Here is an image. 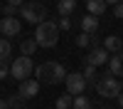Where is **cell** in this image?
Masks as SVG:
<instances>
[{
	"instance_id": "obj_10",
	"label": "cell",
	"mask_w": 123,
	"mask_h": 109,
	"mask_svg": "<svg viewBox=\"0 0 123 109\" xmlns=\"http://www.w3.org/2000/svg\"><path fill=\"white\" fill-rule=\"evenodd\" d=\"M108 74H113V77H121V79H123V52L108 57Z\"/></svg>"
},
{
	"instance_id": "obj_30",
	"label": "cell",
	"mask_w": 123,
	"mask_h": 109,
	"mask_svg": "<svg viewBox=\"0 0 123 109\" xmlns=\"http://www.w3.org/2000/svg\"><path fill=\"white\" fill-rule=\"evenodd\" d=\"M104 109H116V107H104Z\"/></svg>"
},
{
	"instance_id": "obj_2",
	"label": "cell",
	"mask_w": 123,
	"mask_h": 109,
	"mask_svg": "<svg viewBox=\"0 0 123 109\" xmlns=\"http://www.w3.org/2000/svg\"><path fill=\"white\" fill-rule=\"evenodd\" d=\"M35 77L39 84H59V82H64L67 69L59 62H44V65L35 67Z\"/></svg>"
},
{
	"instance_id": "obj_3",
	"label": "cell",
	"mask_w": 123,
	"mask_h": 109,
	"mask_svg": "<svg viewBox=\"0 0 123 109\" xmlns=\"http://www.w3.org/2000/svg\"><path fill=\"white\" fill-rule=\"evenodd\" d=\"M10 74H12L17 82H25V79H30V77L35 74L32 57H22V55H20L17 59H12V62H10Z\"/></svg>"
},
{
	"instance_id": "obj_8",
	"label": "cell",
	"mask_w": 123,
	"mask_h": 109,
	"mask_svg": "<svg viewBox=\"0 0 123 109\" xmlns=\"http://www.w3.org/2000/svg\"><path fill=\"white\" fill-rule=\"evenodd\" d=\"M20 20L17 17H3L0 20V32H3V37H12V35H20Z\"/></svg>"
},
{
	"instance_id": "obj_1",
	"label": "cell",
	"mask_w": 123,
	"mask_h": 109,
	"mask_svg": "<svg viewBox=\"0 0 123 109\" xmlns=\"http://www.w3.org/2000/svg\"><path fill=\"white\" fill-rule=\"evenodd\" d=\"M35 42H37V47H47V50L57 47L59 45V25L52 22V20L39 22L35 27Z\"/></svg>"
},
{
	"instance_id": "obj_26",
	"label": "cell",
	"mask_w": 123,
	"mask_h": 109,
	"mask_svg": "<svg viewBox=\"0 0 123 109\" xmlns=\"http://www.w3.org/2000/svg\"><path fill=\"white\" fill-rule=\"evenodd\" d=\"M5 3H7V5H15V7H22L25 0H5Z\"/></svg>"
},
{
	"instance_id": "obj_18",
	"label": "cell",
	"mask_w": 123,
	"mask_h": 109,
	"mask_svg": "<svg viewBox=\"0 0 123 109\" xmlns=\"http://www.w3.org/2000/svg\"><path fill=\"white\" fill-rule=\"evenodd\" d=\"M71 109H91V99H86L84 94H79L71 99Z\"/></svg>"
},
{
	"instance_id": "obj_4",
	"label": "cell",
	"mask_w": 123,
	"mask_h": 109,
	"mask_svg": "<svg viewBox=\"0 0 123 109\" xmlns=\"http://www.w3.org/2000/svg\"><path fill=\"white\" fill-rule=\"evenodd\" d=\"M20 15H22V20H27V22L32 25H39L47 20V7H42V3H22V7H20Z\"/></svg>"
},
{
	"instance_id": "obj_33",
	"label": "cell",
	"mask_w": 123,
	"mask_h": 109,
	"mask_svg": "<svg viewBox=\"0 0 123 109\" xmlns=\"http://www.w3.org/2000/svg\"><path fill=\"white\" fill-rule=\"evenodd\" d=\"M76 3H79V0H76Z\"/></svg>"
},
{
	"instance_id": "obj_16",
	"label": "cell",
	"mask_w": 123,
	"mask_h": 109,
	"mask_svg": "<svg viewBox=\"0 0 123 109\" xmlns=\"http://www.w3.org/2000/svg\"><path fill=\"white\" fill-rule=\"evenodd\" d=\"M37 52V42L35 40H22V45H20V55L22 57H32Z\"/></svg>"
},
{
	"instance_id": "obj_6",
	"label": "cell",
	"mask_w": 123,
	"mask_h": 109,
	"mask_svg": "<svg viewBox=\"0 0 123 109\" xmlns=\"http://www.w3.org/2000/svg\"><path fill=\"white\" fill-rule=\"evenodd\" d=\"M64 84H67V94L79 97V94H84V89H86V79H84L81 72H67Z\"/></svg>"
},
{
	"instance_id": "obj_22",
	"label": "cell",
	"mask_w": 123,
	"mask_h": 109,
	"mask_svg": "<svg viewBox=\"0 0 123 109\" xmlns=\"http://www.w3.org/2000/svg\"><path fill=\"white\" fill-rule=\"evenodd\" d=\"M17 13H20V7H15V5H5V7H3V15H5V17H15Z\"/></svg>"
},
{
	"instance_id": "obj_32",
	"label": "cell",
	"mask_w": 123,
	"mask_h": 109,
	"mask_svg": "<svg viewBox=\"0 0 123 109\" xmlns=\"http://www.w3.org/2000/svg\"><path fill=\"white\" fill-rule=\"evenodd\" d=\"M121 45H123V37H121Z\"/></svg>"
},
{
	"instance_id": "obj_27",
	"label": "cell",
	"mask_w": 123,
	"mask_h": 109,
	"mask_svg": "<svg viewBox=\"0 0 123 109\" xmlns=\"http://www.w3.org/2000/svg\"><path fill=\"white\" fill-rule=\"evenodd\" d=\"M0 109H10L7 107V99H0Z\"/></svg>"
},
{
	"instance_id": "obj_34",
	"label": "cell",
	"mask_w": 123,
	"mask_h": 109,
	"mask_svg": "<svg viewBox=\"0 0 123 109\" xmlns=\"http://www.w3.org/2000/svg\"><path fill=\"white\" fill-rule=\"evenodd\" d=\"M121 3H123V0H121Z\"/></svg>"
},
{
	"instance_id": "obj_31",
	"label": "cell",
	"mask_w": 123,
	"mask_h": 109,
	"mask_svg": "<svg viewBox=\"0 0 123 109\" xmlns=\"http://www.w3.org/2000/svg\"><path fill=\"white\" fill-rule=\"evenodd\" d=\"M121 92H123V82H121Z\"/></svg>"
},
{
	"instance_id": "obj_23",
	"label": "cell",
	"mask_w": 123,
	"mask_h": 109,
	"mask_svg": "<svg viewBox=\"0 0 123 109\" xmlns=\"http://www.w3.org/2000/svg\"><path fill=\"white\" fill-rule=\"evenodd\" d=\"M10 74V65L5 62V59H0V79H5Z\"/></svg>"
},
{
	"instance_id": "obj_14",
	"label": "cell",
	"mask_w": 123,
	"mask_h": 109,
	"mask_svg": "<svg viewBox=\"0 0 123 109\" xmlns=\"http://www.w3.org/2000/svg\"><path fill=\"white\" fill-rule=\"evenodd\" d=\"M84 79H86V87H96V82H98V74H96V67L94 65H89L86 59H84Z\"/></svg>"
},
{
	"instance_id": "obj_15",
	"label": "cell",
	"mask_w": 123,
	"mask_h": 109,
	"mask_svg": "<svg viewBox=\"0 0 123 109\" xmlns=\"http://www.w3.org/2000/svg\"><path fill=\"white\" fill-rule=\"evenodd\" d=\"M86 7H89V15H94V17H98V15H104L106 13V0H86Z\"/></svg>"
},
{
	"instance_id": "obj_29",
	"label": "cell",
	"mask_w": 123,
	"mask_h": 109,
	"mask_svg": "<svg viewBox=\"0 0 123 109\" xmlns=\"http://www.w3.org/2000/svg\"><path fill=\"white\" fill-rule=\"evenodd\" d=\"M121 0H106V5H118Z\"/></svg>"
},
{
	"instance_id": "obj_12",
	"label": "cell",
	"mask_w": 123,
	"mask_h": 109,
	"mask_svg": "<svg viewBox=\"0 0 123 109\" xmlns=\"http://www.w3.org/2000/svg\"><path fill=\"white\" fill-rule=\"evenodd\" d=\"M76 10V0H57V13L59 17H69Z\"/></svg>"
},
{
	"instance_id": "obj_9",
	"label": "cell",
	"mask_w": 123,
	"mask_h": 109,
	"mask_svg": "<svg viewBox=\"0 0 123 109\" xmlns=\"http://www.w3.org/2000/svg\"><path fill=\"white\" fill-rule=\"evenodd\" d=\"M108 57H111V55L106 52L104 47H94V50L86 55V62L94 65V67H101V65H108Z\"/></svg>"
},
{
	"instance_id": "obj_11",
	"label": "cell",
	"mask_w": 123,
	"mask_h": 109,
	"mask_svg": "<svg viewBox=\"0 0 123 109\" xmlns=\"http://www.w3.org/2000/svg\"><path fill=\"white\" fill-rule=\"evenodd\" d=\"M106 50L108 55H118L121 50H123V45H121V37H116V35H108L106 40H104V45H101Z\"/></svg>"
},
{
	"instance_id": "obj_5",
	"label": "cell",
	"mask_w": 123,
	"mask_h": 109,
	"mask_svg": "<svg viewBox=\"0 0 123 109\" xmlns=\"http://www.w3.org/2000/svg\"><path fill=\"white\" fill-rule=\"evenodd\" d=\"M94 89H96L101 97H106V99H116L121 94V82H118L113 74H106V77H101L98 82H96Z\"/></svg>"
},
{
	"instance_id": "obj_20",
	"label": "cell",
	"mask_w": 123,
	"mask_h": 109,
	"mask_svg": "<svg viewBox=\"0 0 123 109\" xmlns=\"http://www.w3.org/2000/svg\"><path fill=\"white\" fill-rule=\"evenodd\" d=\"M22 102H25V99H22V97H17V94L7 97V107H10V109H22Z\"/></svg>"
},
{
	"instance_id": "obj_7",
	"label": "cell",
	"mask_w": 123,
	"mask_h": 109,
	"mask_svg": "<svg viewBox=\"0 0 123 109\" xmlns=\"http://www.w3.org/2000/svg\"><path fill=\"white\" fill-rule=\"evenodd\" d=\"M39 94V82L37 79H25V82H20V89H17V97L22 99H32Z\"/></svg>"
},
{
	"instance_id": "obj_17",
	"label": "cell",
	"mask_w": 123,
	"mask_h": 109,
	"mask_svg": "<svg viewBox=\"0 0 123 109\" xmlns=\"http://www.w3.org/2000/svg\"><path fill=\"white\" fill-rule=\"evenodd\" d=\"M10 55H12V45H10L7 37H0V59H10Z\"/></svg>"
},
{
	"instance_id": "obj_21",
	"label": "cell",
	"mask_w": 123,
	"mask_h": 109,
	"mask_svg": "<svg viewBox=\"0 0 123 109\" xmlns=\"http://www.w3.org/2000/svg\"><path fill=\"white\" fill-rule=\"evenodd\" d=\"M89 45H91V35H86V32L76 35V47H89Z\"/></svg>"
},
{
	"instance_id": "obj_24",
	"label": "cell",
	"mask_w": 123,
	"mask_h": 109,
	"mask_svg": "<svg viewBox=\"0 0 123 109\" xmlns=\"http://www.w3.org/2000/svg\"><path fill=\"white\" fill-rule=\"evenodd\" d=\"M113 15H116L118 20H123V3H118V5H113Z\"/></svg>"
},
{
	"instance_id": "obj_25",
	"label": "cell",
	"mask_w": 123,
	"mask_h": 109,
	"mask_svg": "<svg viewBox=\"0 0 123 109\" xmlns=\"http://www.w3.org/2000/svg\"><path fill=\"white\" fill-rule=\"evenodd\" d=\"M69 27H71L69 17H62V20H59V30H69Z\"/></svg>"
},
{
	"instance_id": "obj_28",
	"label": "cell",
	"mask_w": 123,
	"mask_h": 109,
	"mask_svg": "<svg viewBox=\"0 0 123 109\" xmlns=\"http://www.w3.org/2000/svg\"><path fill=\"white\" fill-rule=\"evenodd\" d=\"M116 99H118V107H121V109H123V92H121V94H118V97H116Z\"/></svg>"
},
{
	"instance_id": "obj_19",
	"label": "cell",
	"mask_w": 123,
	"mask_h": 109,
	"mask_svg": "<svg viewBox=\"0 0 123 109\" xmlns=\"http://www.w3.org/2000/svg\"><path fill=\"white\" fill-rule=\"evenodd\" d=\"M71 94H62V97H57V102H54V107L57 109H71Z\"/></svg>"
},
{
	"instance_id": "obj_13",
	"label": "cell",
	"mask_w": 123,
	"mask_h": 109,
	"mask_svg": "<svg viewBox=\"0 0 123 109\" xmlns=\"http://www.w3.org/2000/svg\"><path fill=\"white\" fill-rule=\"evenodd\" d=\"M81 30H84L86 35H96V30H98V17L84 15V17H81Z\"/></svg>"
}]
</instances>
